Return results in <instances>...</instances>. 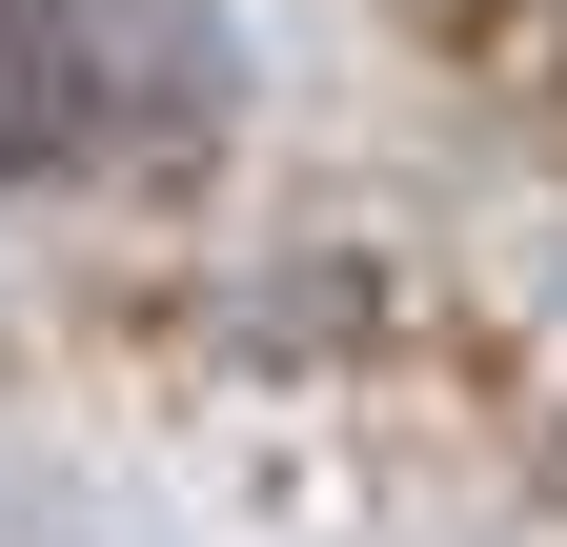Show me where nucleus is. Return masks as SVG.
Listing matches in <instances>:
<instances>
[{
	"mask_svg": "<svg viewBox=\"0 0 567 547\" xmlns=\"http://www.w3.org/2000/svg\"><path fill=\"white\" fill-rule=\"evenodd\" d=\"M244 41L203 0H0V203L21 183H163L224 143Z\"/></svg>",
	"mask_w": 567,
	"mask_h": 547,
	"instance_id": "nucleus-1",
	"label": "nucleus"
}]
</instances>
